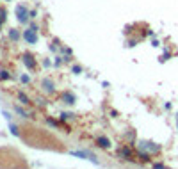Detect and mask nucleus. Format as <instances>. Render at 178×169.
Here are the masks:
<instances>
[{
	"label": "nucleus",
	"mask_w": 178,
	"mask_h": 169,
	"mask_svg": "<svg viewBox=\"0 0 178 169\" xmlns=\"http://www.w3.org/2000/svg\"><path fill=\"white\" fill-rule=\"evenodd\" d=\"M63 100L64 102H66V103H75V94H73V93H64L63 94Z\"/></svg>",
	"instance_id": "nucleus-5"
},
{
	"label": "nucleus",
	"mask_w": 178,
	"mask_h": 169,
	"mask_svg": "<svg viewBox=\"0 0 178 169\" xmlns=\"http://www.w3.org/2000/svg\"><path fill=\"white\" fill-rule=\"evenodd\" d=\"M73 71H75V73H80V71H82V68H80V66H75V68H73Z\"/></svg>",
	"instance_id": "nucleus-15"
},
{
	"label": "nucleus",
	"mask_w": 178,
	"mask_h": 169,
	"mask_svg": "<svg viewBox=\"0 0 178 169\" xmlns=\"http://www.w3.org/2000/svg\"><path fill=\"white\" fill-rule=\"evenodd\" d=\"M36 16H37V11H30L28 13V18H36Z\"/></svg>",
	"instance_id": "nucleus-14"
},
{
	"label": "nucleus",
	"mask_w": 178,
	"mask_h": 169,
	"mask_svg": "<svg viewBox=\"0 0 178 169\" xmlns=\"http://www.w3.org/2000/svg\"><path fill=\"white\" fill-rule=\"evenodd\" d=\"M21 78V82H28V77L27 75H23V77H20Z\"/></svg>",
	"instance_id": "nucleus-16"
},
{
	"label": "nucleus",
	"mask_w": 178,
	"mask_h": 169,
	"mask_svg": "<svg viewBox=\"0 0 178 169\" xmlns=\"http://www.w3.org/2000/svg\"><path fill=\"white\" fill-rule=\"evenodd\" d=\"M141 160H142V162H150V155H146V153H141Z\"/></svg>",
	"instance_id": "nucleus-10"
},
{
	"label": "nucleus",
	"mask_w": 178,
	"mask_h": 169,
	"mask_svg": "<svg viewBox=\"0 0 178 169\" xmlns=\"http://www.w3.org/2000/svg\"><path fill=\"white\" fill-rule=\"evenodd\" d=\"M153 169H166V166H164V164H155Z\"/></svg>",
	"instance_id": "nucleus-13"
},
{
	"label": "nucleus",
	"mask_w": 178,
	"mask_h": 169,
	"mask_svg": "<svg viewBox=\"0 0 178 169\" xmlns=\"http://www.w3.org/2000/svg\"><path fill=\"white\" fill-rule=\"evenodd\" d=\"M11 132H13L14 135H18V134H20V132H18V128L14 127V125H11Z\"/></svg>",
	"instance_id": "nucleus-12"
},
{
	"label": "nucleus",
	"mask_w": 178,
	"mask_h": 169,
	"mask_svg": "<svg viewBox=\"0 0 178 169\" xmlns=\"http://www.w3.org/2000/svg\"><path fill=\"white\" fill-rule=\"evenodd\" d=\"M43 85H45V91H48V93L54 91V84H52V82H48V80H45V82H43Z\"/></svg>",
	"instance_id": "nucleus-7"
},
{
	"label": "nucleus",
	"mask_w": 178,
	"mask_h": 169,
	"mask_svg": "<svg viewBox=\"0 0 178 169\" xmlns=\"http://www.w3.org/2000/svg\"><path fill=\"white\" fill-rule=\"evenodd\" d=\"M7 2H11V0H7Z\"/></svg>",
	"instance_id": "nucleus-17"
},
{
	"label": "nucleus",
	"mask_w": 178,
	"mask_h": 169,
	"mask_svg": "<svg viewBox=\"0 0 178 169\" xmlns=\"http://www.w3.org/2000/svg\"><path fill=\"white\" fill-rule=\"evenodd\" d=\"M176 123H178V119H176Z\"/></svg>",
	"instance_id": "nucleus-18"
},
{
	"label": "nucleus",
	"mask_w": 178,
	"mask_h": 169,
	"mask_svg": "<svg viewBox=\"0 0 178 169\" xmlns=\"http://www.w3.org/2000/svg\"><path fill=\"white\" fill-rule=\"evenodd\" d=\"M96 144H98L100 148H109V146H111V141H109L107 137H96Z\"/></svg>",
	"instance_id": "nucleus-4"
},
{
	"label": "nucleus",
	"mask_w": 178,
	"mask_h": 169,
	"mask_svg": "<svg viewBox=\"0 0 178 169\" xmlns=\"http://www.w3.org/2000/svg\"><path fill=\"white\" fill-rule=\"evenodd\" d=\"M9 37H11L13 41H18V39H20V32L14 30V28H11V30H9Z\"/></svg>",
	"instance_id": "nucleus-6"
},
{
	"label": "nucleus",
	"mask_w": 178,
	"mask_h": 169,
	"mask_svg": "<svg viewBox=\"0 0 178 169\" xmlns=\"http://www.w3.org/2000/svg\"><path fill=\"white\" fill-rule=\"evenodd\" d=\"M16 112H18V114H21L23 118H27V112H25V110H21L20 107H16Z\"/></svg>",
	"instance_id": "nucleus-11"
},
{
	"label": "nucleus",
	"mask_w": 178,
	"mask_h": 169,
	"mask_svg": "<svg viewBox=\"0 0 178 169\" xmlns=\"http://www.w3.org/2000/svg\"><path fill=\"white\" fill-rule=\"evenodd\" d=\"M23 39L27 43H30V45H36V41H37V30H34V28L23 30Z\"/></svg>",
	"instance_id": "nucleus-1"
},
{
	"label": "nucleus",
	"mask_w": 178,
	"mask_h": 169,
	"mask_svg": "<svg viewBox=\"0 0 178 169\" xmlns=\"http://www.w3.org/2000/svg\"><path fill=\"white\" fill-rule=\"evenodd\" d=\"M20 100H21V103H30V102H28V98L23 94V93H20Z\"/></svg>",
	"instance_id": "nucleus-8"
},
{
	"label": "nucleus",
	"mask_w": 178,
	"mask_h": 169,
	"mask_svg": "<svg viewBox=\"0 0 178 169\" xmlns=\"http://www.w3.org/2000/svg\"><path fill=\"white\" fill-rule=\"evenodd\" d=\"M23 63L28 66V70H34L36 68V63L32 61V55H30V54H25V55H23Z\"/></svg>",
	"instance_id": "nucleus-3"
},
{
	"label": "nucleus",
	"mask_w": 178,
	"mask_h": 169,
	"mask_svg": "<svg viewBox=\"0 0 178 169\" xmlns=\"http://www.w3.org/2000/svg\"><path fill=\"white\" fill-rule=\"evenodd\" d=\"M16 16H18V21L21 23H28V13L25 6H18L16 7Z\"/></svg>",
	"instance_id": "nucleus-2"
},
{
	"label": "nucleus",
	"mask_w": 178,
	"mask_h": 169,
	"mask_svg": "<svg viewBox=\"0 0 178 169\" xmlns=\"http://www.w3.org/2000/svg\"><path fill=\"white\" fill-rule=\"evenodd\" d=\"M6 78H9V73L7 71H0V80H6Z\"/></svg>",
	"instance_id": "nucleus-9"
}]
</instances>
